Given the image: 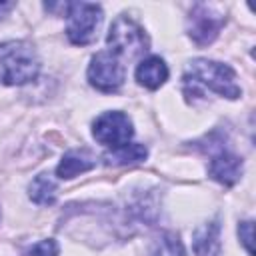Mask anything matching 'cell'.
Here are the masks:
<instances>
[{
	"label": "cell",
	"instance_id": "cell-15",
	"mask_svg": "<svg viewBox=\"0 0 256 256\" xmlns=\"http://www.w3.org/2000/svg\"><path fill=\"white\" fill-rule=\"evenodd\" d=\"M58 254H60V246L52 238L40 240L26 250V256H58Z\"/></svg>",
	"mask_w": 256,
	"mask_h": 256
},
{
	"label": "cell",
	"instance_id": "cell-16",
	"mask_svg": "<svg viewBox=\"0 0 256 256\" xmlns=\"http://www.w3.org/2000/svg\"><path fill=\"white\" fill-rule=\"evenodd\" d=\"M252 230H254L252 220H246V222H242L238 226V236H240V240H242V244H244V248H246V252L250 256H254V250H252Z\"/></svg>",
	"mask_w": 256,
	"mask_h": 256
},
{
	"label": "cell",
	"instance_id": "cell-5",
	"mask_svg": "<svg viewBox=\"0 0 256 256\" xmlns=\"http://www.w3.org/2000/svg\"><path fill=\"white\" fill-rule=\"evenodd\" d=\"M224 22H226V16L222 12H218L210 4L198 2L192 6V10L188 14L186 30H188V36L198 46H208L218 38Z\"/></svg>",
	"mask_w": 256,
	"mask_h": 256
},
{
	"label": "cell",
	"instance_id": "cell-3",
	"mask_svg": "<svg viewBox=\"0 0 256 256\" xmlns=\"http://www.w3.org/2000/svg\"><path fill=\"white\" fill-rule=\"evenodd\" d=\"M106 42H108L110 52H114L118 58L120 56L134 58V56L148 52V48H150V40H148V34L144 32V28L126 14L118 16L114 20Z\"/></svg>",
	"mask_w": 256,
	"mask_h": 256
},
{
	"label": "cell",
	"instance_id": "cell-14",
	"mask_svg": "<svg viewBox=\"0 0 256 256\" xmlns=\"http://www.w3.org/2000/svg\"><path fill=\"white\" fill-rule=\"evenodd\" d=\"M150 256H184V246L178 234L162 232L150 248Z\"/></svg>",
	"mask_w": 256,
	"mask_h": 256
},
{
	"label": "cell",
	"instance_id": "cell-9",
	"mask_svg": "<svg viewBox=\"0 0 256 256\" xmlns=\"http://www.w3.org/2000/svg\"><path fill=\"white\" fill-rule=\"evenodd\" d=\"M192 246L196 256H220V224L218 220H210L194 230Z\"/></svg>",
	"mask_w": 256,
	"mask_h": 256
},
{
	"label": "cell",
	"instance_id": "cell-17",
	"mask_svg": "<svg viewBox=\"0 0 256 256\" xmlns=\"http://www.w3.org/2000/svg\"><path fill=\"white\" fill-rule=\"evenodd\" d=\"M14 6H16L14 2H0V20H2V18H6V16L14 10Z\"/></svg>",
	"mask_w": 256,
	"mask_h": 256
},
{
	"label": "cell",
	"instance_id": "cell-1",
	"mask_svg": "<svg viewBox=\"0 0 256 256\" xmlns=\"http://www.w3.org/2000/svg\"><path fill=\"white\" fill-rule=\"evenodd\" d=\"M40 72V58L26 40H8L0 44V82L22 86L32 82Z\"/></svg>",
	"mask_w": 256,
	"mask_h": 256
},
{
	"label": "cell",
	"instance_id": "cell-13",
	"mask_svg": "<svg viewBox=\"0 0 256 256\" xmlns=\"http://www.w3.org/2000/svg\"><path fill=\"white\" fill-rule=\"evenodd\" d=\"M56 190H58L56 180H54L50 174L42 172V174H38V176L32 180V184L28 186V196H30V200H32L34 204L50 206V204L56 202Z\"/></svg>",
	"mask_w": 256,
	"mask_h": 256
},
{
	"label": "cell",
	"instance_id": "cell-6",
	"mask_svg": "<svg viewBox=\"0 0 256 256\" xmlns=\"http://www.w3.org/2000/svg\"><path fill=\"white\" fill-rule=\"evenodd\" d=\"M88 82L100 92H116L124 84V64L114 52H98L88 66Z\"/></svg>",
	"mask_w": 256,
	"mask_h": 256
},
{
	"label": "cell",
	"instance_id": "cell-11",
	"mask_svg": "<svg viewBox=\"0 0 256 256\" xmlns=\"http://www.w3.org/2000/svg\"><path fill=\"white\" fill-rule=\"evenodd\" d=\"M96 166V158L90 150H70L62 156L60 164L56 166V176L70 180L82 172H88Z\"/></svg>",
	"mask_w": 256,
	"mask_h": 256
},
{
	"label": "cell",
	"instance_id": "cell-12",
	"mask_svg": "<svg viewBox=\"0 0 256 256\" xmlns=\"http://www.w3.org/2000/svg\"><path fill=\"white\" fill-rule=\"evenodd\" d=\"M146 156H148V148L144 144L128 142L124 146L112 148L102 158H104V162L108 166H126V164H138V162L146 160Z\"/></svg>",
	"mask_w": 256,
	"mask_h": 256
},
{
	"label": "cell",
	"instance_id": "cell-4",
	"mask_svg": "<svg viewBox=\"0 0 256 256\" xmlns=\"http://www.w3.org/2000/svg\"><path fill=\"white\" fill-rule=\"evenodd\" d=\"M64 14L68 16V26H66L68 40L76 46H86L96 38L104 16L102 8L90 2H66Z\"/></svg>",
	"mask_w": 256,
	"mask_h": 256
},
{
	"label": "cell",
	"instance_id": "cell-2",
	"mask_svg": "<svg viewBox=\"0 0 256 256\" xmlns=\"http://www.w3.org/2000/svg\"><path fill=\"white\" fill-rule=\"evenodd\" d=\"M184 84L204 86L230 100H236L242 94V88L236 82V72L228 64L208 60V58H196L186 66Z\"/></svg>",
	"mask_w": 256,
	"mask_h": 256
},
{
	"label": "cell",
	"instance_id": "cell-8",
	"mask_svg": "<svg viewBox=\"0 0 256 256\" xmlns=\"http://www.w3.org/2000/svg\"><path fill=\"white\" fill-rule=\"evenodd\" d=\"M208 176L224 186H232L242 176V160L236 154H232L230 150L220 148L218 152L212 154V160L208 166Z\"/></svg>",
	"mask_w": 256,
	"mask_h": 256
},
{
	"label": "cell",
	"instance_id": "cell-10",
	"mask_svg": "<svg viewBox=\"0 0 256 256\" xmlns=\"http://www.w3.org/2000/svg\"><path fill=\"white\" fill-rule=\"evenodd\" d=\"M136 80L148 90L160 88L168 80V66L160 56H148L136 66Z\"/></svg>",
	"mask_w": 256,
	"mask_h": 256
},
{
	"label": "cell",
	"instance_id": "cell-7",
	"mask_svg": "<svg viewBox=\"0 0 256 256\" xmlns=\"http://www.w3.org/2000/svg\"><path fill=\"white\" fill-rule=\"evenodd\" d=\"M92 134L100 144L108 148H118L130 142V138L134 136V128H132V120L128 118V114L120 110H112V112L100 114L94 120Z\"/></svg>",
	"mask_w": 256,
	"mask_h": 256
}]
</instances>
